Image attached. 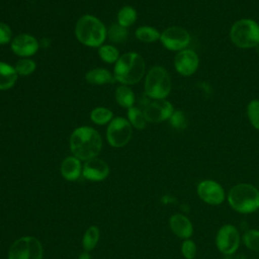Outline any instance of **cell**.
<instances>
[{
    "label": "cell",
    "mask_w": 259,
    "mask_h": 259,
    "mask_svg": "<svg viewBox=\"0 0 259 259\" xmlns=\"http://www.w3.org/2000/svg\"><path fill=\"white\" fill-rule=\"evenodd\" d=\"M191 40L189 32L181 26H170L162 31L160 41L164 48L173 52L187 49Z\"/></svg>",
    "instance_id": "10"
},
{
    "label": "cell",
    "mask_w": 259,
    "mask_h": 259,
    "mask_svg": "<svg viewBox=\"0 0 259 259\" xmlns=\"http://www.w3.org/2000/svg\"><path fill=\"white\" fill-rule=\"evenodd\" d=\"M82 174L88 180L101 181L108 176L109 166L102 159L94 157L85 162Z\"/></svg>",
    "instance_id": "15"
},
{
    "label": "cell",
    "mask_w": 259,
    "mask_h": 259,
    "mask_svg": "<svg viewBox=\"0 0 259 259\" xmlns=\"http://www.w3.org/2000/svg\"><path fill=\"white\" fill-rule=\"evenodd\" d=\"M247 116L253 127L259 131V99H253L248 103Z\"/></svg>",
    "instance_id": "30"
},
{
    "label": "cell",
    "mask_w": 259,
    "mask_h": 259,
    "mask_svg": "<svg viewBox=\"0 0 259 259\" xmlns=\"http://www.w3.org/2000/svg\"><path fill=\"white\" fill-rule=\"evenodd\" d=\"M112 117H113L112 111L103 106L95 107L90 112V119L98 125H103L110 122L112 120Z\"/></svg>",
    "instance_id": "22"
},
{
    "label": "cell",
    "mask_w": 259,
    "mask_h": 259,
    "mask_svg": "<svg viewBox=\"0 0 259 259\" xmlns=\"http://www.w3.org/2000/svg\"><path fill=\"white\" fill-rule=\"evenodd\" d=\"M181 252L185 259H193L196 255V245L194 241L186 239L181 245Z\"/></svg>",
    "instance_id": "32"
},
{
    "label": "cell",
    "mask_w": 259,
    "mask_h": 259,
    "mask_svg": "<svg viewBox=\"0 0 259 259\" xmlns=\"http://www.w3.org/2000/svg\"><path fill=\"white\" fill-rule=\"evenodd\" d=\"M82 172L80 160L73 157H67L61 164V173L66 180L74 181L79 178Z\"/></svg>",
    "instance_id": "17"
},
{
    "label": "cell",
    "mask_w": 259,
    "mask_h": 259,
    "mask_svg": "<svg viewBox=\"0 0 259 259\" xmlns=\"http://www.w3.org/2000/svg\"><path fill=\"white\" fill-rule=\"evenodd\" d=\"M135 35L139 40L143 42H154L160 39L161 33L153 26L144 25L137 28Z\"/></svg>",
    "instance_id": "21"
},
{
    "label": "cell",
    "mask_w": 259,
    "mask_h": 259,
    "mask_svg": "<svg viewBox=\"0 0 259 259\" xmlns=\"http://www.w3.org/2000/svg\"><path fill=\"white\" fill-rule=\"evenodd\" d=\"M107 36L109 40L114 44H122L127 39L128 31L125 27L119 25L118 23H114L108 28Z\"/></svg>",
    "instance_id": "25"
},
{
    "label": "cell",
    "mask_w": 259,
    "mask_h": 259,
    "mask_svg": "<svg viewBox=\"0 0 259 259\" xmlns=\"http://www.w3.org/2000/svg\"><path fill=\"white\" fill-rule=\"evenodd\" d=\"M98 54H99V57L105 63H108V64H113V63L115 64L118 58L120 57L118 50L111 45H104L99 47Z\"/></svg>",
    "instance_id": "27"
},
{
    "label": "cell",
    "mask_w": 259,
    "mask_h": 259,
    "mask_svg": "<svg viewBox=\"0 0 259 259\" xmlns=\"http://www.w3.org/2000/svg\"><path fill=\"white\" fill-rule=\"evenodd\" d=\"M79 259H92V257H91V255L88 252H84V253H82L80 255Z\"/></svg>",
    "instance_id": "34"
},
{
    "label": "cell",
    "mask_w": 259,
    "mask_h": 259,
    "mask_svg": "<svg viewBox=\"0 0 259 259\" xmlns=\"http://www.w3.org/2000/svg\"><path fill=\"white\" fill-rule=\"evenodd\" d=\"M127 117L132 126L138 130H143L146 127L147 119L145 117L144 111L141 110L140 108L136 106H132L127 108Z\"/></svg>",
    "instance_id": "24"
},
{
    "label": "cell",
    "mask_w": 259,
    "mask_h": 259,
    "mask_svg": "<svg viewBox=\"0 0 259 259\" xmlns=\"http://www.w3.org/2000/svg\"><path fill=\"white\" fill-rule=\"evenodd\" d=\"M228 202L237 212H254L259 209V190L249 183L236 184L228 193Z\"/></svg>",
    "instance_id": "4"
},
{
    "label": "cell",
    "mask_w": 259,
    "mask_h": 259,
    "mask_svg": "<svg viewBox=\"0 0 259 259\" xmlns=\"http://www.w3.org/2000/svg\"><path fill=\"white\" fill-rule=\"evenodd\" d=\"M230 38L240 49L255 48L259 44V24L251 18L239 19L230 29Z\"/></svg>",
    "instance_id": "5"
},
{
    "label": "cell",
    "mask_w": 259,
    "mask_h": 259,
    "mask_svg": "<svg viewBox=\"0 0 259 259\" xmlns=\"http://www.w3.org/2000/svg\"><path fill=\"white\" fill-rule=\"evenodd\" d=\"M12 39V30L4 22H0V45H6Z\"/></svg>",
    "instance_id": "33"
},
{
    "label": "cell",
    "mask_w": 259,
    "mask_h": 259,
    "mask_svg": "<svg viewBox=\"0 0 259 259\" xmlns=\"http://www.w3.org/2000/svg\"><path fill=\"white\" fill-rule=\"evenodd\" d=\"M143 111L147 121L161 122L170 118L174 108L166 99H153L146 103Z\"/></svg>",
    "instance_id": "12"
},
{
    "label": "cell",
    "mask_w": 259,
    "mask_h": 259,
    "mask_svg": "<svg viewBox=\"0 0 259 259\" xmlns=\"http://www.w3.org/2000/svg\"><path fill=\"white\" fill-rule=\"evenodd\" d=\"M85 79L88 83L92 85H103L111 83L113 82V80H115L112 74L108 70L103 68H96L90 70L89 72H87Z\"/></svg>",
    "instance_id": "19"
},
{
    "label": "cell",
    "mask_w": 259,
    "mask_h": 259,
    "mask_svg": "<svg viewBox=\"0 0 259 259\" xmlns=\"http://www.w3.org/2000/svg\"><path fill=\"white\" fill-rule=\"evenodd\" d=\"M10 47L15 55L22 58H28L37 52L39 42L31 34L21 33L12 38Z\"/></svg>",
    "instance_id": "14"
},
{
    "label": "cell",
    "mask_w": 259,
    "mask_h": 259,
    "mask_svg": "<svg viewBox=\"0 0 259 259\" xmlns=\"http://www.w3.org/2000/svg\"><path fill=\"white\" fill-rule=\"evenodd\" d=\"M241 242V236L238 229L231 224L221 227L215 236V246L218 250L225 255L234 254Z\"/></svg>",
    "instance_id": "9"
},
{
    "label": "cell",
    "mask_w": 259,
    "mask_h": 259,
    "mask_svg": "<svg viewBox=\"0 0 259 259\" xmlns=\"http://www.w3.org/2000/svg\"><path fill=\"white\" fill-rule=\"evenodd\" d=\"M197 194L203 202L210 205H219L226 198L223 186L219 182L210 179H205L198 183Z\"/></svg>",
    "instance_id": "11"
},
{
    "label": "cell",
    "mask_w": 259,
    "mask_h": 259,
    "mask_svg": "<svg viewBox=\"0 0 259 259\" xmlns=\"http://www.w3.org/2000/svg\"><path fill=\"white\" fill-rule=\"evenodd\" d=\"M146 64L141 55L130 52L121 55L114 65L113 77L122 85L139 83L145 75Z\"/></svg>",
    "instance_id": "2"
},
{
    "label": "cell",
    "mask_w": 259,
    "mask_h": 259,
    "mask_svg": "<svg viewBox=\"0 0 259 259\" xmlns=\"http://www.w3.org/2000/svg\"><path fill=\"white\" fill-rule=\"evenodd\" d=\"M171 231L180 239H189L193 234V226L190 220L181 213L173 214L169 220Z\"/></svg>",
    "instance_id": "16"
},
{
    "label": "cell",
    "mask_w": 259,
    "mask_h": 259,
    "mask_svg": "<svg viewBox=\"0 0 259 259\" xmlns=\"http://www.w3.org/2000/svg\"><path fill=\"white\" fill-rule=\"evenodd\" d=\"M137 20V11L131 6H123L117 12V23L125 28L133 25Z\"/></svg>",
    "instance_id": "23"
},
{
    "label": "cell",
    "mask_w": 259,
    "mask_h": 259,
    "mask_svg": "<svg viewBox=\"0 0 259 259\" xmlns=\"http://www.w3.org/2000/svg\"><path fill=\"white\" fill-rule=\"evenodd\" d=\"M75 35L84 46L101 47L107 36V29L100 19L93 15H83L75 26Z\"/></svg>",
    "instance_id": "3"
},
{
    "label": "cell",
    "mask_w": 259,
    "mask_h": 259,
    "mask_svg": "<svg viewBox=\"0 0 259 259\" xmlns=\"http://www.w3.org/2000/svg\"><path fill=\"white\" fill-rule=\"evenodd\" d=\"M199 66L198 55L190 50L185 49L178 52L174 58V67L178 74L184 77L193 75Z\"/></svg>",
    "instance_id": "13"
},
{
    "label": "cell",
    "mask_w": 259,
    "mask_h": 259,
    "mask_svg": "<svg viewBox=\"0 0 259 259\" xmlns=\"http://www.w3.org/2000/svg\"><path fill=\"white\" fill-rule=\"evenodd\" d=\"M42 246L31 236L17 239L10 247L8 259H42Z\"/></svg>",
    "instance_id": "7"
},
{
    "label": "cell",
    "mask_w": 259,
    "mask_h": 259,
    "mask_svg": "<svg viewBox=\"0 0 259 259\" xmlns=\"http://www.w3.org/2000/svg\"><path fill=\"white\" fill-rule=\"evenodd\" d=\"M132 124L122 116L112 118L106 130V139L109 145L114 148L125 146L132 138Z\"/></svg>",
    "instance_id": "8"
},
{
    "label": "cell",
    "mask_w": 259,
    "mask_h": 259,
    "mask_svg": "<svg viewBox=\"0 0 259 259\" xmlns=\"http://www.w3.org/2000/svg\"><path fill=\"white\" fill-rule=\"evenodd\" d=\"M70 148L76 158L87 161L100 153L102 139L93 127L80 126L75 128L70 137Z\"/></svg>",
    "instance_id": "1"
},
{
    "label": "cell",
    "mask_w": 259,
    "mask_h": 259,
    "mask_svg": "<svg viewBox=\"0 0 259 259\" xmlns=\"http://www.w3.org/2000/svg\"><path fill=\"white\" fill-rule=\"evenodd\" d=\"M17 76L14 67L0 62V90H7L13 87L17 81Z\"/></svg>",
    "instance_id": "18"
},
{
    "label": "cell",
    "mask_w": 259,
    "mask_h": 259,
    "mask_svg": "<svg viewBox=\"0 0 259 259\" xmlns=\"http://www.w3.org/2000/svg\"><path fill=\"white\" fill-rule=\"evenodd\" d=\"M35 67H36V65L33 60H31L29 58H22L19 61H17L14 69H15L17 75L27 76L34 72Z\"/></svg>",
    "instance_id": "29"
},
{
    "label": "cell",
    "mask_w": 259,
    "mask_h": 259,
    "mask_svg": "<svg viewBox=\"0 0 259 259\" xmlns=\"http://www.w3.org/2000/svg\"><path fill=\"white\" fill-rule=\"evenodd\" d=\"M168 120L175 130H184L187 126V118L182 110H174Z\"/></svg>",
    "instance_id": "31"
},
{
    "label": "cell",
    "mask_w": 259,
    "mask_h": 259,
    "mask_svg": "<svg viewBox=\"0 0 259 259\" xmlns=\"http://www.w3.org/2000/svg\"><path fill=\"white\" fill-rule=\"evenodd\" d=\"M171 91V78L162 66L152 67L146 75L145 93L152 99H165Z\"/></svg>",
    "instance_id": "6"
},
{
    "label": "cell",
    "mask_w": 259,
    "mask_h": 259,
    "mask_svg": "<svg viewBox=\"0 0 259 259\" xmlns=\"http://www.w3.org/2000/svg\"><path fill=\"white\" fill-rule=\"evenodd\" d=\"M255 50H256V52L259 54V44H258V45L255 47Z\"/></svg>",
    "instance_id": "35"
},
{
    "label": "cell",
    "mask_w": 259,
    "mask_h": 259,
    "mask_svg": "<svg viewBox=\"0 0 259 259\" xmlns=\"http://www.w3.org/2000/svg\"><path fill=\"white\" fill-rule=\"evenodd\" d=\"M115 100L121 107L130 108L134 106L135 94L127 85H120L115 90Z\"/></svg>",
    "instance_id": "20"
},
{
    "label": "cell",
    "mask_w": 259,
    "mask_h": 259,
    "mask_svg": "<svg viewBox=\"0 0 259 259\" xmlns=\"http://www.w3.org/2000/svg\"><path fill=\"white\" fill-rule=\"evenodd\" d=\"M99 240V229L95 226H91L87 229L83 236L82 246L86 252L92 250Z\"/></svg>",
    "instance_id": "26"
},
{
    "label": "cell",
    "mask_w": 259,
    "mask_h": 259,
    "mask_svg": "<svg viewBox=\"0 0 259 259\" xmlns=\"http://www.w3.org/2000/svg\"><path fill=\"white\" fill-rule=\"evenodd\" d=\"M244 245L251 251L259 252V230H249L243 235Z\"/></svg>",
    "instance_id": "28"
}]
</instances>
